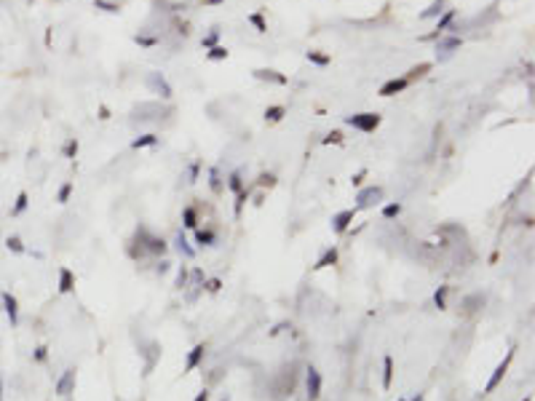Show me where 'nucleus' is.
Segmentation results:
<instances>
[{
    "label": "nucleus",
    "instance_id": "1",
    "mask_svg": "<svg viewBox=\"0 0 535 401\" xmlns=\"http://www.w3.org/2000/svg\"><path fill=\"white\" fill-rule=\"evenodd\" d=\"M137 238H140V249H142V254H153V257H163V254L169 252V244L161 238V235H153V233H147L145 227H137Z\"/></svg>",
    "mask_w": 535,
    "mask_h": 401
},
{
    "label": "nucleus",
    "instance_id": "2",
    "mask_svg": "<svg viewBox=\"0 0 535 401\" xmlns=\"http://www.w3.org/2000/svg\"><path fill=\"white\" fill-rule=\"evenodd\" d=\"M514 356H517V345H511L508 348V353H506V358L500 361L498 366H495V372H492V377L487 380V385H485V391H482V396H487V393H492L495 388H498L500 383H503V377L508 374V366H511V361H514Z\"/></svg>",
    "mask_w": 535,
    "mask_h": 401
},
{
    "label": "nucleus",
    "instance_id": "3",
    "mask_svg": "<svg viewBox=\"0 0 535 401\" xmlns=\"http://www.w3.org/2000/svg\"><path fill=\"white\" fill-rule=\"evenodd\" d=\"M383 118L378 113H356V115H345V126H353L359 131H364V134H369V131H375L380 126Z\"/></svg>",
    "mask_w": 535,
    "mask_h": 401
},
{
    "label": "nucleus",
    "instance_id": "4",
    "mask_svg": "<svg viewBox=\"0 0 535 401\" xmlns=\"http://www.w3.org/2000/svg\"><path fill=\"white\" fill-rule=\"evenodd\" d=\"M356 214H359V209H356V206H353V209H342V212L332 214V222H329L332 233H335V235H345L348 230H351V225H353Z\"/></svg>",
    "mask_w": 535,
    "mask_h": 401
},
{
    "label": "nucleus",
    "instance_id": "5",
    "mask_svg": "<svg viewBox=\"0 0 535 401\" xmlns=\"http://www.w3.org/2000/svg\"><path fill=\"white\" fill-rule=\"evenodd\" d=\"M356 209H372L375 203L383 201V187L380 185H372V187H359V193H356Z\"/></svg>",
    "mask_w": 535,
    "mask_h": 401
},
{
    "label": "nucleus",
    "instance_id": "6",
    "mask_svg": "<svg viewBox=\"0 0 535 401\" xmlns=\"http://www.w3.org/2000/svg\"><path fill=\"white\" fill-rule=\"evenodd\" d=\"M321 385H324V380H321V372L316 369L313 364L305 369V391H308V401H319L321 399Z\"/></svg>",
    "mask_w": 535,
    "mask_h": 401
},
{
    "label": "nucleus",
    "instance_id": "7",
    "mask_svg": "<svg viewBox=\"0 0 535 401\" xmlns=\"http://www.w3.org/2000/svg\"><path fill=\"white\" fill-rule=\"evenodd\" d=\"M463 45V41H460L458 35H441L437 41V62H444V59H450L455 51Z\"/></svg>",
    "mask_w": 535,
    "mask_h": 401
},
{
    "label": "nucleus",
    "instance_id": "8",
    "mask_svg": "<svg viewBox=\"0 0 535 401\" xmlns=\"http://www.w3.org/2000/svg\"><path fill=\"white\" fill-rule=\"evenodd\" d=\"M75 380H78V372L72 369H64L62 372V377L56 380V385H54V391H56V396H70L72 391H75Z\"/></svg>",
    "mask_w": 535,
    "mask_h": 401
},
{
    "label": "nucleus",
    "instance_id": "9",
    "mask_svg": "<svg viewBox=\"0 0 535 401\" xmlns=\"http://www.w3.org/2000/svg\"><path fill=\"white\" fill-rule=\"evenodd\" d=\"M203 356H206V343L193 345V351L188 353V358H185V369H182V374H188V372L198 369V366L203 364Z\"/></svg>",
    "mask_w": 535,
    "mask_h": 401
},
{
    "label": "nucleus",
    "instance_id": "10",
    "mask_svg": "<svg viewBox=\"0 0 535 401\" xmlns=\"http://www.w3.org/2000/svg\"><path fill=\"white\" fill-rule=\"evenodd\" d=\"M0 300H3V311L8 315L11 326H19V300L11 292H0Z\"/></svg>",
    "mask_w": 535,
    "mask_h": 401
},
{
    "label": "nucleus",
    "instance_id": "11",
    "mask_svg": "<svg viewBox=\"0 0 535 401\" xmlns=\"http://www.w3.org/2000/svg\"><path fill=\"white\" fill-rule=\"evenodd\" d=\"M254 78H257V81H265V83H276V86H287V83H289V78L284 75V72H279V70H268V67L254 70Z\"/></svg>",
    "mask_w": 535,
    "mask_h": 401
},
{
    "label": "nucleus",
    "instance_id": "12",
    "mask_svg": "<svg viewBox=\"0 0 535 401\" xmlns=\"http://www.w3.org/2000/svg\"><path fill=\"white\" fill-rule=\"evenodd\" d=\"M147 86L153 89V91H158L163 99H171V94H174V91H171V86H169V81L161 75V72H153V75L147 78Z\"/></svg>",
    "mask_w": 535,
    "mask_h": 401
},
{
    "label": "nucleus",
    "instance_id": "13",
    "mask_svg": "<svg viewBox=\"0 0 535 401\" xmlns=\"http://www.w3.org/2000/svg\"><path fill=\"white\" fill-rule=\"evenodd\" d=\"M407 86H409L407 78H391V81H386L380 86V96H396V94H401Z\"/></svg>",
    "mask_w": 535,
    "mask_h": 401
},
{
    "label": "nucleus",
    "instance_id": "14",
    "mask_svg": "<svg viewBox=\"0 0 535 401\" xmlns=\"http://www.w3.org/2000/svg\"><path fill=\"white\" fill-rule=\"evenodd\" d=\"M75 289V273L70 267H59V294H70Z\"/></svg>",
    "mask_w": 535,
    "mask_h": 401
},
{
    "label": "nucleus",
    "instance_id": "15",
    "mask_svg": "<svg viewBox=\"0 0 535 401\" xmlns=\"http://www.w3.org/2000/svg\"><path fill=\"white\" fill-rule=\"evenodd\" d=\"M338 257H340V249L338 246H329L324 254H321L319 260H316V265H313V270H324V267H329V265H335L338 262Z\"/></svg>",
    "mask_w": 535,
    "mask_h": 401
},
{
    "label": "nucleus",
    "instance_id": "16",
    "mask_svg": "<svg viewBox=\"0 0 535 401\" xmlns=\"http://www.w3.org/2000/svg\"><path fill=\"white\" fill-rule=\"evenodd\" d=\"M174 249L182 254V257H188V260H193V257H195V249L190 246V241L185 238V233H182V230L174 235Z\"/></svg>",
    "mask_w": 535,
    "mask_h": 401
},
{
    "label": "nucleus",
    "instance_id": "17",
    "mask_svg": "<svg viewBox=\"0 0 535 401\" xmlns=\"http://www.w3.org/2000/svg\"><path fill=\"white\" fill-rule=\"evenodd\" d=\"M193 233H195L193 238H195L198 246H214V244H217V233H214V230H201V227H195Z\"/></svg>",
    "mask_w": 535,
    "mask_h": 401
},
{
    "label": "nucleus",
    "instance_id": "18",
    "mask_svg": "<svg viewBox=\"0 0 535 401\" xmlns=\"http://www.w3.org/2000/svg\"><path fill=\"white\" fill-rule=\"evenodd\" d=\"M393 356H383V388H391L393 385Z\"/></svg>",
    "mask_w": 535,
    "mask_h": 401
},
{
    "label": "nucleus",
    "instance_id": "19",
    "mask_svg": "<svg viewBox=\"0 0 535 401\" xmlns=\"http://www.w3.org/2000/svg\"><path fill=\"white\" fill-rule=\"evenodd\" d=\"M158 144V134H142V136H137V139H131V150H142V147H155Z\"/></svg>",
    "mask_w": 535,
    "mask_h": 401
},
{
    "label": "nucleus",
    "instance_id": "20",
    "mask_svg": "<svg viewBox=\"0 0 535 401\" xmlns=\"http://www.w3.org/2000/svg\"><path fill=\"white\" fill-rule=\"evenodd\" d=\"M182 227L185 230H195L198 227V212L193 206H185L182 209Z\"/></svg>",
    "mask_w": 535,
    "mask_h": 401
},
{
    "label": "nucleus",
    "instance_id": "21",
    "mask_svg": "<svg viewBox=\"0 0 535 401\" xmlns=\"http://www.w3.org/2000/svg\"><path fill=\"white\" fill-rule=\"evenodd\" d=\"M431 67H434V62H420V64H415L412 70H409V75H407V81L412 83V81H418V78H426L428 72H431Z\"/></svg>",
    "mask_w": 535,
    "mask_h": 401
},
{
    "label": "nucleus",
    "instance_id": "22",
    "mask_svg": "<svg viewBox=\"0 0 535 401\" xmlns=\"http://www.w3.org/2000/svg\"><path fill=\"white\" fill-rule=\"evenodd\" d=\"M284 115H287V107L284 104H273V107L265 110V123H279L284 121Z\"/></svg>",
    "mask_w": 535,
    "mask_h": 401
},
{
    "label": "nucleus",
    "instance_id": "23",
    "mask_svg": "<svg viewBox=\"0 0 535 401\" xmlns=\"http://www.w3.org/2000/svg\"><path fill=\"white\" fill-rule=\"evenodd\" d=\"M455 16H458V11H455V8H444V16L437 19V32L450 30V27H452V22H455Z\"/></svg>",
    "mask_w": 535,
    "mask_h": 401
},
{
    "label": "nucleus",
    "instance_id": "24",
    "mask_svg": "<svg viewBox=\"0 0 535 401\" xmlns=\"http://www.w3.org/2000/svg\"><path fill=\"white\" fill-rule=\"evenodd\" d=\"M444 3H447V0H434V3L420 14V19H423V22H426V19H437V16L441 14V11H444Z\"/></svg>",
    "mask_w": 535,
    "mask_h": 401
},
{
    "label": "nucleus",
    "instance_id": "25",
    "mask_svg": "<svg viewBox=\"0 0 535 401\" xmlns=\"http://www.w3.org/2000/svg\"><path fill=\"white\" fill-rule=\"evenodd\" d=\"M190 286V267L188 265H180V270H177V281H174V289H188Z\"/></svg>",
    "mask_w": 535,
    "mask_h": 401
},
{
    "label": "nucleus",
    "instance_id": "26",
    "mask_svg": "<svg viewBox=\"0 0 535 401\" xmlns=\"http://www.w3.org/2000/svg\"><path fill=\"white\" fill-rule=\"evenodd\" d=\"M399 214H401V203H399V201L386 203V206L380 209V217H383V220H396Z\"/></svg>",
    "mask_w": 535,
    "mask_h": 401
},
{
    "label": "nucleus",
    "instance_id": "27",
    "mask_svg": "<svg viewBox=\"0 0 535 401\" xmlns=\"http://www.w3.org/2000/svg\"><path fill=\"white\" fill-rule=\"evenodd\" d=\"M5 249H8V252H14V254H27V246L22 244V238H19V235H8V238H5Z\"/></svg>",
    "mask_w": 535,
    "mask_h": 401
},
{
    "label": "nucleus",
    "instance_id": "28",
    "mask_svg": "<svg viewBox=\"0 0 535 401\" xmlns=\"http://www.w3.org/2000/svg\"><path fill=\"white\" fill-rule=\"evenodd\" d=\"M228 54H230V51L225 48V45H214V48L206 51V59H209V62H225Z\"/></svg>",
    "mask_w": 535,
    "mask_h": 401
},
{
    "label": "nucleus",
    "instance_id": "29",
    "mask_svg": "<svg viewBox=\"0 0 535 401\" xmlns=\"http://www.w3.org/2000/svg\"><path fill=\"white\" fill-rule=\"evenodd\" d=\"M447 294H450V286H439L437 292H434V305H437L439 311H447Z\"/></svg>",
    "mask_w": 535,
    "mask_h": 401
},
{
    "label": "nucleus",
    "instance_id": "30",
    "mask_svg": "<svg viewBox=\"0 0 535 401\" xmlns=\"http://www.w3.org/2000/svg\"><path fill=\"white\" fill-rule=\"evenodd\" d=\"M27 203H30V195H27V193H19V195H16L14 209H11V217H19V214L24 212V209H27Z\"/></svg>",
    "mask_w": 535,
    "mask_h": 401
},
{
    "label": "nucleus",
    "instance_id": "31",
    "mask_svg": "<svg viewBox=\"0 0 535 401\" xmlns=\"http://www.w3.org/2000/svg\"><path fill=\"white\" fill-rule=\"evenodd\" d=\"M228 190L230 193H241L243 190V179H241V172H233L228 177Z\"/></svg>",
    "mask_w": 535,
    "mask_h": 401
},
{
    "label": "nucleus",
    "instance_id": "32",
    "mask_svg": "<svg viewBox=\"0 0 535 401\" xmlns=\"http://www.w3.org/2000/svg\"><path fill=\"white\" fill-rule=\"evenodd\" d=\"M217 41H220V27H211L209 35H206V38H201V45L209 51V48H214V45H217Z\"/></svg>",
    "mask_w": 535,
    "mask_h": 401
},
{
    "label": "nucleus",
    "instance_id": "33",
    "mask_svg": "<svg viewBox=\"0 0 535 401\" xmlns=\"http://www.w3.org/2000/svg\"><path fill=\"white\" fill-rule=\"evenodd\" d=\"M305 59H308V62H313V64H319V67H327V64L332 62V59H329L327 54H319V51H308Z\"/></svg>",
    "mask_w": 535,
    "mask_h": 401
},
{
    "label": "nucleus",
    "instance_id": "34",
    "mask_svg": "<svg viewBox=\"0 0 535 401\" xmlns=\"http://www.w3.org/2000/svg\"><path fill=\"white\" fill-rule=\"evenodd\" d=\"M249 22L257 27V32H268V22H265V16L260 14V11H254V14H249Z\"/></svg>",
    "mask_w": 535,
    "mask_h": 401
},
{
    "label": "nucleus",
    "instance_id": "35",
    "mask_svg": "<svg viewBox=\"0 0 535 401\" xmlns=\"http://www.w3.org/2000/svg\"><path fill=\"white\" fill-rule=\"evenodd\" d=\"M134 43L142 45V48H153V45L161 43V38H147V35H142V32H140V35H134Z\"/></svg>",
    "mask_w": 535,
    "mask_h": 401
},
{
    "label": "nucleus",
    "instance_id": "36",
    "mask_svg": "<svg viewBox=\"0 0 535 401\" xmlns=\"http://www.w3.org/2000/svg\"><path fill=\"white\" fill-rule=\"evenodd\" d=\"M257 187H276V174H270V172H262L260 177H257Z\"/></svg>",
    "mask_w": 535,
    "mask_h": 401
},
{
    "label": "nucleus",
    "instance_id": "37",
    "mask_svg": "<svg viewBox=\"0 0 535 401\" xmlns=\"http://www.w3.org/2000/svg\"><path fill=\"white\" fill-rule=\"evenodd\" d=\"M249 201V190H241V193H236V206H233V214L236 217H241V212H243V203Z\"/></svg>",
    "mask_w": 535,
    "mask_h": 401
},
{
    "label": "nucleus",
    "instance_id": "38",
    "mask_svg": "<svg viewBox=\"0 0 535 401\" xmlns=\"http://www.w3.org/2000/svg\"><path fill=\"white\" fill-rule=\"evenodd\" d=\"M94 8H102V11H107V14H121V5L110 3V0H94Z\"/></svg>",
    "mask_w": 535,
    "mask_h": 401
},
{
    "label": "nucleus",
    "instance_id": "39",
    "mask_svg": "<svg viewBox=\"0 0 535 401\" xmlns=\"http://www.w3.org/2000/svg\"><path fill=\"white\" fill-rule=\"evenodd\" d=\"M72 190H75V185H72V182H64V185L59 187L56 201H59V203H67V201H70V195H72Z\"/></svg>",
    "mask_w": 535,
    "mask_h": 401
},
{
    "label": "nucleus",
    "instance_id": "40",
    "mask_svg": "<svg viewBox=\"0 0 535 401\" xmlns=\"http://www.w3.org/2000/svg\"><path fill=\"white\" fill-rule=\"evenodd\" d=\"M209 185L214 193H222V182H220V169H211L209 172Z\"/></svg>",
    "mask_w": 535,
    "mask_h": 401
},
{
    "label": "nucleus",
    "instance_id": "41",
    "mask_svg": "<svg viewBox=\"0 0 535 401\" xmlns=\"http://www.w3.org/2000/svg\"><path fill=\"white\" fill-rule=\"evenodd\" d=\"M78 150H81V142L75 139V136H72V139L64 144V158H75L78 155Z\"/></svg>",
    "mask_w": 535,
    "mask_h": 401
},
{
    "label": "nucleus",
    "instance_id": "42",
    "mask_svg": "<svg viewBox=\"0 0 535 401\" xmlns=\"http://www.w3.org/2000/svg\"><path fill=\"white\" fill-rule=\"evenodd\" d=\"M321 144H342V131H329V134L324 136V139H321Z\"/></svg>",
    "mask_w": 535,
    "mask_h": 401
},
{
    "label": "nucleus",
    "instance_id": "43",
    "mask_svg": "<svg viewBox=\"0 0 535 401\" xmlns=\"http://www.w3.org/2000/svg\"><path fill=\"white\" fill-rule=\"evenodd\" d=\"M46 358H49V345H38L35 353H32V361H35V364H43Z\"/></svg>",
    "mask_w": 535,
    "mask_h": 401
},
{
    "label": "nucleus",
    "instance_id": "44",
    "mask_svg": "<svg viewBox=\"0 0 535 401\" xmlns=\"http://www.w3.org/2000/svg\"><path fill=\"white\" fill-rule=\"evenodd\" d=\"M190 278H193V284L201 286V289H203V284H206V278H203V270H201V267H193V270H190Z\"/></svg>",
    "mask_w": 535,
    "mask_h": 401
},
{
    "label": "nucleus",
    "instance_id": "45",
    "mask_svg": "<svg viewBox=\"0 0 535 401\" xmlns=\"http://www.w3.org/2000/svg\"><path fill=\"white\" fill-rule=\"evenodd\" d=\"M203 286H206V289H209L211 294H217V292H220V289H222V281H220V278H211V281H206V284H203Z\"/></svg>",
    "mask_w": 535,
    "mask_h": 401
},
{
    "label": "nucleus",
    "instance_id": "46",
    "mask_svg": "<svg viewBox=\"0 0 535 401\" xmlns=\"http://www.w3.org/2000/svg\"><path fill=\"white\" fill-rule=\"evenodd\" d=\"M287 326H289V324H287V321H281V324H276V326H273V329H270V332H268V337H279V334H281L284 329H287Z\"/></svg>",
    "mask_w": 535,
    "mask_h": 401
},
{
    "label": "nucleus",
    "instance_id": "47",
    "mask_svg": "<svg viewBox=\"0 0 535 401\" xmlns=\"http://www.w3.org/2000/svg\"><path fill=\"white\" fill-rule=\"evenodd\" d=\"M198 169H201V161H195L193 166H190V179H188L190 185H193V182H198Z\"/></svg>",
    "mask_w": 535,
    "mask_h": 401
},
{
    "label": "nucleus",
    "instance_id": "48",
    "mask_svg": "<svg viewBox=\"0 0 535 401\" xmlns=\"http://www.w3.org/2000/svg\"><path fill=\"white\" fill-rule=\"evenodd\" d=\"M364 177H367V172H359V174H353V177H351V185H353V187H361Z\"/></svg>",
    "mask_w": 535,
    "mask_h": 401
},
{
    "label": "nucleus",
    "instance_id": "49",
    "mask_svg": "<svg viewBox=\"0 0 535 401\" xmlns=\"http://www.w3.org/2000/svg\"><path fill=\"white\" fill-rule=\"evenodd\" d=\"M166 270H169V262H166V260H161V262L155 265V273H158V275H163Z\"/></svg>",
    "mask_w": 535,
    "mask_h": 401
},
{
    "label": "nucleus",
    "instance_id": "50",
    "mask_svg": "<svg viewBox=\"0 0 535 401\" xmlns=\"http://www.w3.org/2000/svg\"><path fill=\"white\" fill-rule=\"evenodd\" d=\"M209 399H211V393H209V388H203V391H201V393H198V396H195L193 401H209Z\"/></svg>",
    "mask_w": 535,
    "mask_h": 401
},
{
    "label": "nucleus",
    "instance_id": "51",
    "mask_svg": "<svg viewBox=\"0 0 535 401\" xmlns=\"http://www.w3.org/2000/svg\"><path fill=\"white\" fill-rule=\"evenodd\" d=\"M99 118H102V121H107V118H110V110L104 107V104H102V107H99Z\"/></svg>",
    "mask_w": 535,
    "mask_h": 401
},
{
    "label": "nucleus",
    "instance_id": "52",
    "mask_svg": "<svg viewBox=\"0 0 535 401\" xmlns=\"http://www.w3.org/2000/svg\"><path fill=\"white\" fill-rule=\"evenodd\" d=\"M364 227H367V222H361V225H359V227H353V230H348V233H351V238H353V235H359V233H361V230H364Z\"/></svg>",
    "mask_w": 535,
    "mask_h": 401
},
{
    "label": "nucleus",
    "instance_id": "53",
    "mask_svg": "<svg viewBox=\"0 0 535 401\" xmlns=\"http://www.w3.org/2000/svg\"><path fill=\"white\" fill-rule=\"evenodd\" d=\"M0 401H5V388H3V374H0Z\"/></svg>",
    "mask_w": 535,
    "mask_h": 401
},
{
    "label": "nucleus",
    "instance_id": "54",
    "mask_svg": "<svg viewBox=\"0 0 535 401\" xmlns=\"http://www.w3.org/2000/svg\"><path fill=\"white\" fill-rule=\"evenodd\" d=\"M225 0H203V5H222Z\"/></svg>",
    "mask_w": 535,
    "mask_h": 401
},
{
    "label": "nucleus",
    "instance_id": "55",
    "mask_svg": "<svg viewBox=\"0 0 535 401\" xmlns=\"http://www.w3.org/2000/svg\"><path fill=\"white\" fill-rule=\"evenodd\" d=\"M407 401H426V396H423V393H418V396H412V399H407Z\"/></svg>",
    "mask_w": 535,
    "mask_h": 401
},
{
    "label": "nucleus",
    "instance_id": "56",
    "mask_svg": "<svg viewBox=\"0 0 535 401\" xmlns=\"http://www.w3.org/2000/svg\"><path fill=\"white\" fill-rule=\"evenodd\" d=\"M522 401H533V399H530V396H525V399H522Z\"/></svg>",
    "mask_w": 535,
    "mask_h": 401
},
{
    "label": "nucleus",
    "instance_id": "57",
    "mask_svg": "<svg viewBox=\"0 0 535 401\" xmlns=\"http://www.w3.org/2000/svg\"><path fill=\"white\" fill-rule=\"evenodd\" d=\"M220 401H230V399H228V396H222V399H220Z\"/></svg>",
    "mask_w": 535,
    "mask_h": 401
},
{
    "label": "nucleus",
    "instance_id": "58",
    "mask_svg": "<svg viewBox=\"0 0 535 401\" xmlns=\"http://www.w3.org/2000/svg\"><path fill=\"white\" fill-rule=\"evenodd\" d=\"M396 401H407V399H396Z\"/></svg>",
    "mask_w": 535,
    "mask_h": 401
}]
</instances>
